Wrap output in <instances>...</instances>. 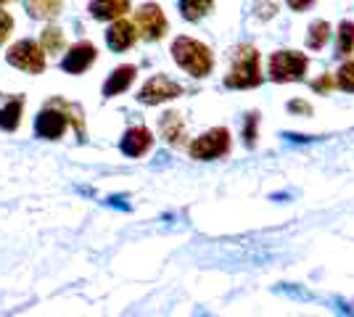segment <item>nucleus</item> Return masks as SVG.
<instances>
[{
  "label": "nucleus",
  "mask_w": 354,
  "mask_h": 317,
  "mask_svg": "<svg viewBox=\"0 0 354 317\" xmlns=\"http://www.w3.org/2000/svg\"><path fill=\"white\" fill-rule=\"evenodd\" d=\"M66 124H69V117H66L64 111H56V106L50 104L45 111H40V117H37V122H35V130H37V135L40 137L56 140V137L64 135Z\"/></svg>",
  "instance_id": "obj_8"
},
{
  "label": "nucleus",
  "mask_w": 354,
  "mask_h": 317,
  "mask_svg": "<svg viewBox=\"0 0 354 317\" xmlns=\"http://www.w3.org/2000/svg\"><path fill=\"white\" fill-rule=\"evenodd\" d=\"M330 37V27L328 21H315L310 27V48H323Z\"/></svg>",
  "instance_id": "obj_19"
},
{
  "label": "nucleus",
  "mask_w": 354,
  "mask_h": 317,
  "mask_svg": "<svg viewBox=\"0 0 354 317\" xmlns=\"http://www.w3.org/2000/svg\"><path fill=\"white\" fill-rule=\"evenodd\" d=\"M151 143H153V137H151V133H148L146 127H133V130H127L124 137H122V153H127V156H143L151 148Z\"/></svg>",
  "instance_id": "obj_10"
},
{
  "label": "nucleus",
  "mask_w": 354,
  "mask_h": 317,
  "mask_svg": "<svg viewBox=\"0 0 354 317\" xmlns=\"http://www.w3.org/2000/svg\"><path fill=\"white\" fill-rule=\"evenodd\" d=\"M214 0H180V11L188 21H198L201 16H207L212 11Z\"/></svg>",
  "instance_id": "obj_17"
},
{
  "label": "nucleus",
  "mask_w": 354,
  "mask_h": 317,
  "mask_svg": "<svg viewBox=\"0 0 354 317\" xmlns=\"http://www.w3.org/2000/svg\"><path fill=\"white\" fill-rule=\"evenodd\" d=\"M135 27H138V32H140L146 40H159V37H164V32H167V19H164L159 6L148 3V6H143V8L135 14Z\"/></svg>",
  "instance_id": "obj_7"
},
{
  "label": "nucleus",
  "mask_w": 354,
  "mask_h": 317,
  "mask_svg": "<svg viewBox=\"0 0 354 317\" xmlns=\"http://www.w3.org/2000/svg\"><path fill=\"white\" fill-rule=\"evenodd\" d=\"M21 111H24V98H8L6 104L0 106V127L14 133L21 122Z\"/></svg>",
  "instance_id": "obj_14"
},
{
  "label": "nucleus",
  "mask_w": 354,
  "mask_h": 317,
  "mask_svg": "<svg viewBox=\"0 0 354 317\" xmlns=\"http://www.w3.org/2000/svg\"><path fill=\"white\" fill-rule=\"evenodd\" d=\"M286 3H288V8H294V11H304L315 0H286Z\"/></svg>",
  "instance_id": "obj_25"
},
{
  "label": "nucleus",
  "mask_w": 354,
  "mask_h": 317,
  "mask_svg": "<svg viewBox=\"0 0 354 317\" xmlns=\"http://www.w3.org/2000/svg\"><path fill=\"white\" fill-rule=\"evenodd\" d=\"M259 82H262V75H259V53H257V48H236L233 66H230V75L225 77V85L227 88H257Z\"/></svg>",
  "instance_id": "obj_2"
},
{
  "label": "nucleus",
  "mask_w": 354,
  "mask_h": 317,
  "mask_svg": "<svg viewBox=\"0 0 354 317\" xmlns=\"http://www.w3.org/2000/svg\"><path fill=\"white\" fill-rule=\"evenodd\" d=\"M162 135L167 137V143H169V146H180V143H183V137H185V130H183V119H180V114H175V111L164 114Z\"/></svg>",
  "instance_id": "obj_15"
},
{
  "label": "nucleus",
  "mask_w": 354,
  "mask_h": 317,
  "mask_svg": "<svg viewBox=\"0 0 354 317\" xmlns=\"http://www.w3.org/2000/svg\"><path fill=\"white\" fill-rule=\"evenodd\" d=\"M27 11L35 19H53L61 11V0H27Z\"/></svg>",
  "instance_id": "obj_16"
},
{
  "label": "nucleus",
  "mask_w": 354,
  "mask_h": 317,
  "mask_svg": "<svg viewBox=\"0 0 354 317\" xmlns=\"http://www.w3.org/2000/svg\"><path fill=\"white\" fill-rule=\"evenodd\" d=\"M257 140V114H249V122H246V146H254Z\"/></svg>",
  "instance_id": "obj_23"
},
{
  "label": "nucleus",
  "mask_w": 354,
  "mask_h": 317,
  "mask_svg": "<svg viewBox=\"0 0 354 317\" xmlns=\"http://www.w3.org/2000/svg\"><path fill=\"white\" fill-rule=\"evenodd\" d=\"M312 88H315L317 93H328L330 88H333V79H330L328 75H323L320 79H315V82H312Z\"/></svg>",
  "instance_id": "obj_24"
},
{
  "label": "nucleus",
  "mask_w": 354,
  "mask_h": 317,
  "mask_svg": "<svg viewBox=\"0 0 354 317\" xmlns=\"http://www.w3.org/2000/svg\"><path fill=\"white\" fill-rule=\"evenodd\" d=\"M291 111H301V114H310L312 108L307 104H301V101H294V104H291Z\"/></svg>",
  "instance_id": "obj_26"
},
{
  "label": "nucleus",
  "mask_w": 354,
  "mask_h": 317,
  "mask_svg": "<svg viewBox=\"0 0 354 317\" xmlns=\"http://www.w3.org/2000/svg\"><path fill=\"white\" fill-rule=\"evenodd\" d=\"M183 93V88L177 85V82H172L169 77H151L146 85L140 88V101L148 106H156V104H164V101H172V98H177Z\"/></svg>",
  "instance_id": "obj_6"
},
{
  "label": "nucleus",
  "mask_w": 354,
  "mask_h": 317,
  "mask_svg": "<svg viewBox=\"0 0 354 317\" xmlns=\"http://www.w3.org/2000/svg\"><path fill=\"white\" fill-rule=\"evenodd\" d=\"M8 64L16 66V69L30 72V75H40L45 69L43 48L37 46L35 40H21V43L11 46V50H8Z\"/></svg>",
  "instance_id": "obj_5"
},
{
  "label": "nucleus",
  "mask_w": 354,
  "mask_h": 317,
  "mask_svg": "<svg viewBox=\"0 0 354 317\" xmlns=\"http://www.w3.org/2000/svg\"><path fill=\"white\" fill-rule=\"evenodd\" d=\"M130 11V0H93L90 3V14L101 21H109V19H119L122 14Z\"/></svg>",
  "instance_id": "obj_12"
},
{
  "label": "nucleus",
  "mask_w": 354,
  "mask_h": 317,
  "mask_svg": "<svg viewBox=\"0 0 354 317\" xmlns=\"http://www.w3.org/2000/svg\"><path fill=\"white\" fill-rule=\"evenodd\" d=\"M64 48V32L50 27V30L43 32V50L45 53H59Z\"/></svg>",
  "instance_id": "obj_18"
},
{
  "label": "nucleus",
  "mask_w": 354,
  "mask_h": 317,
  "mask_svg": "<svg viewBox=\"0 0 354 317\" xmlns=\"http://www.w3.org/2000/svg\"><path fill=\"white\" fill-rule=\"evenodd\" d=\"M11 27H14V21H11V16L6 14V11H0V43L11 35Z\"/></svg>",
  "instance_id": "obj_22"
},
{
  "label": "nucleus",
  "mask_w": 354,
  "mask_h": 317,
  "mask_svg": "<svg viewBox=\"0 0 354 317\" xmlns=\"http://www.w3.org/2000/svg\"><path fill=\"white\" fill-rule=\"evenodd\" d=\"M172 56L177 66H183L191 77H207L212 72V53L204 43H196L191 37H177L172 43Z\"/></svg>",
  "instance_id": "obj_1"
},
{
  "label": "nucleus",
  "mask_w": 354,
  "mask_h": 317,
  "mask_svg": "<svg viewBox=\"0 0 354 317\" xmlns=\"http://www.w3.org/2000/svg\"><path fill=\"white\" fill-rule=\"evenodd\" d=\"M307 66H310L307 56H301L296 50H278L270 59V77L275 82H294V79L304 77Z\"/></svg>",
  "instance_id": "obj_3"
},
{
  "label": "nucleus",
  "mask_w": 354,
  "mask_h": 317,
  "mask_svg": "<svg viewBox=\"0 0 354 317\" xmlns=\"http://www.w3.org/2000/svg\"><path fill=\"white\" fill-rule=\"evenodd\" d=\"M339 85L346 93H354V61H346L339 72Z\"/></svg>",
  "instance_id": "obj_21"
},
{
  "label": "nucleus",
  "mask_w": 354,
  "mask_h": 317,
  "mask_svg": "<svg viewBox=\"0 0 354 317\" xmlns=\"http://www.w3.org/2000/svg\"><path fill=\"white\" fill-rule=\"evenodd\" d=\"M354 48V24L344 21L339 30V53H352Z\"/></svg>",
  "instance_id": "obj_20"
},
{
  "label": "nucleus",
  "mask_w": 354,
  "mask_h": 317,
  "mask_svg": "<svg viewBox=\"0 0 354 317\" xmlns=\"http://www.w3.org/2000/svg\"><path fill=\"white\" fill-rule=\"evenodd\" d=\"M135 37H138L135 24H130V21H117L111 30L106 32V43L111 50H127L135 43Z\"/></svg>",
  "instance_id": "obj_11"
},
{
  "label": "nucleus",
  "mask_w": 354,
  "mask_h": 317,
  "mask_svg": "<svg viewBox=\"0 0 354 317\" xmlns=\"http://www.w3.org/2000/svg\"><path fill=\"white\" fill-rule=\"evenodd\" d=\"M3 3H8V0H0V6H3Z\"/></svg>",
  "instance_id": "obj_27"
},
{
  "label": "nucleus",
  "mask_w": 354,
  "mask_h": 317,
  "mask_svg": "<svg viewBox=\"0 0 354 317\" xmlns=\"http://www.w3.org/2000/svg\"><path fill=\"white\" fill-rule=\"evenodd\" d=\"M93 61H95V48L90 46V43H80V46H74L72 50L66 53L64 69H66L69 75H80V72L88 69Z\"/></svg>",
  "instance_id": "obj_9"
},
{
  "label": "nucleus",
  "mask_w": 354,
  "mask_h": 317,
  "mask_svg": "<svg viewBox=\"0 0 354 317\" xmlns=\"http://www.w3.org/2000/svg\"><path fill=\"white\" fill-rule=\"evenodd\" d=\"M135 79V66H119L114 75L106 79L104 85V95L106 98H114L119 93H124Z\"/></svg>",
  "instance_id": "obj_13"
},
{
  "label": "nucleus",
  "mask_w": 354,
  "mask_h": 317,
  "mask_svg": "<svg viewBox=\"0 0 354 317\" xmlns=\"http://www.w3.org/2000/svg\"><path fill=\"white\" fill-rule=\"evenodd\" d=\"M227 148H230V133L225 127H214L207 135L193 140L191 156L198 162H212V159H220L222 153H227Z\"/></svg>",
  "instance_id": "obj_4"
}]
</instances>
